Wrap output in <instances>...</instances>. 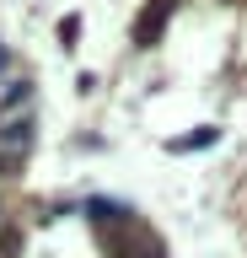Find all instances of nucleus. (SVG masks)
<instances>
[{
	"instance_id": "f257e3e1",
	"label": "nucleus",
	"mask_w": 247,
	"mask_h": 258,
	"mask_svg": "<svg viewBox=\"0 0 247 258\" xmlns=\"http://www.w3.org/2000/svg\"><path fill=\"white\" fill-rule=\"evenodd\" d=\"M33 145V118H11V124L0 129V151H11V156H22Z\"/></svg>"
},
{
	"instance_id": "f03ea898",
	"label": "nucleus",
	"mask_w": 247,
	"mask_h": 258,
	"mask_svg": "<svg viewBox=\"0 0 247 258\" xmlns=\"http://www.w3.org/2000/svg\"><path fill=\"white\" fill-rule=\"evenodd\" d=\"M167 16H172V0H156V6L140 16V27H134V43H156V32H161Z\"/></svg>"
},
{
	"instance_id": "7ed1b4c3",
	"label": "nucleus",
	"mask_w": 247,
	"mask_h": 258,
	"mask_svg": "<svg viewBox=\"0 0 247 258\" xmlns=\"http://www.w3.org/2000/svg\"><path fill=\"white\" fill-rule=\"evenodd\" d=\"M27 97H33L27 81H6V86H0V108H17V102H27Z\"/></svg>"
},
{
	"instance_id": "20e7f679",
	"label": "nucleus",
	"mask_w": 247,
	"mask_h": 258,
	"mask_svg": "<svg viewBox=\"0 0 247 258\" xmlns=\"http://www.w3.org/2000/svg\"><path fill=\"white\" fill-rule=\"evenodd\" d=\"M0 64H6V48H0Z\"/></svg>"
},
{
	"instance_id": "39448f33",
	"label": "nucleus",
	"mask_w": 247,
	"mask_h": 258,
	"mask_svg": "<svg viewBox=\"0 0 247 258\" xmlns=\"http://www.w3.org/2000/svg\"><path fill=\"white\" fill-rule=\"evenodd\" d=\"M0 167H6V156H0Z\"/></svg>"
}]
</instances>
